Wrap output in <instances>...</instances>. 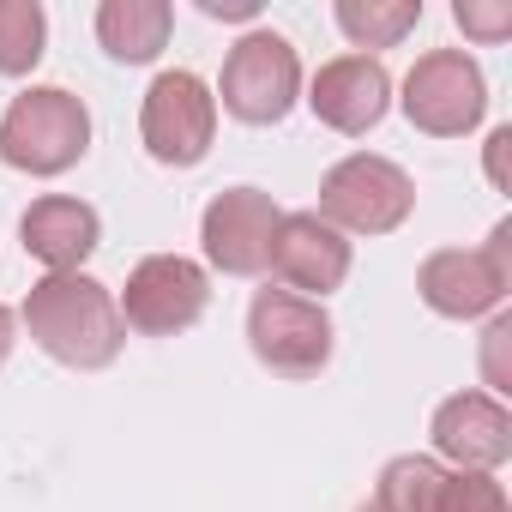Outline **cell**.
Masks as SVG:
<instances>
[{"label": "cell", "mask_w": 512, "mask_h": 512, "mask_svg": "<svg viewBox=\"0 0 512 512\" xmlns=\"http://www.w3.org/2000/svg\"><path fill=\"white\" fill-rule=\"evenodd\" d=\"M31 344L61 362V368H79V374H97L121 356L127 344V326H121V308H115V290L85 278V272H49L43 284H31L25 308H19Z\"/></svg>", "instance_id": "obj_1"}, {"label": "cell", "mask_w": 512, "mask_h": 512, "mask_svg": "<svg viewBox=\"0 0 512 512\" xmlns=\"http://www.w3.org/2000/svg\"><path fill=\"white\" fill-rule=\"evenodd\" d=\"M91 151V109L67 85H31L0 115V157L25 175H67Z\"/></svg>", "instance_id": "obj_2"}, {"label": "cell", "mask_w": 512, "mask_h": 512, "mask_svg": "<svg viewBox=\"0 0 512 512\" xmlns=\"http://www.w3.org/2000/svg\"><path fill=\"white\" fill-rule=\"evenodd\" d=\"M416 211V181L374 151H350L320 175V217L338 235H392Z\"/></svg>", "instance_id": "obj_3"}, {"label": "cell", "mask_w": 512, "mask_h": 512, "mask_svg": "<svg viewBox=\"0 0 512 512\" xmlns=\"http://www.w3.org/2000/svg\"><path fill=\"white\" fill-rule=\"evenodd\" d=\"M217 97L247 127H278L296 109V97H302V55H296V43L278 37V31H247L223 55Z\"/></svg>", "instance_id": "obj_4"}, {"label": "cell", "mask_w": 512, "mask_h": 512, "mask_svg": "<svg viewBox=\"0 0 512 512\" xmlns=\"http://www.w3.org/2000/svg\"><path fill=\"white\" fill-rule=\"evenodd\" d=\"M332 314L326 302L290 296V290H260L247 302V344L260 356V368L284 380H320L332 362Z\"/></svg>", "instance_id": "obj_5"}, {"label": "cell", "mask_w": 512, "mask_h": 512, "mask_svg": "<svg viewBox=\"0 0 512 512\" xmlns=\"http://www.w3.org/2000/svg\"><path fill=\"white\" fill-rule=\"evenodd\" d=\"M506 241H512V223H494L488 247H440V253H428L422 272H416L422 302H428L440 320H482V314H500V302H506V290H512Z\"/></svg>", "instance_id": "obj_6"}, {"label": "cell", "mask_w": 512, "mask_h": 512, "mask_svg": "<svg viewBox=\"0 0 512 512\" xmlns=\"http://www.w3.org/2000/svg\"><path fill=\"white\" fill-rule=\"evenodd\" d=\"M404 115L428 139H464L488 115V79L464 49H428L404 79Z\"/></svg>", "instance_id": "obj_7"}, {"label": "cell", "mask_w": 512, "mask_h": 512, "mask_svg": "<svg viewBox=\"0 0 512 512\" xmlns=\"http://www.w3.org/2000/svg\"><path fill=\"white\" fill-rule=\"evenodd\" d=\"M211 302V278L199 260L187 253H151L127 272V290H121V326H133L139 338H175L187 326H199Z\"/></svg>", "instance_id": "obj_8"}, {"label": "cell", "mask_w": 512, "mask_h": 512, "mask_svg": "<svg viewBox=\"0 0 512 512\" xmlns=\"http://www.w3.org/2000/svg\"><path fill=\"white\" fill-rule=\"evenodd\" d=\"M139 139L157 163L193 169L217 139V97L199 73H157L139 109Z\"/></svg>", "instance_id": "obj_9"}, {"label": "cell", "mask_w": 512, "mask_h": 512, "mask_svg": "<svg viewBox=\"0 0 512 512\" xmlns=\"http://www.w3.org/2000/svg\"><path fill=\"white\" fill-rule=\"evenodd\" d=\"M278 199L260 187H223L205 217H199V241L205 260L229 278H260L272 266V235H278Z\"/></svg>", "instance_id": "obj_10"}, {"label": "cell", "mask_w": 512, "mask_h": 512, "mask_svg": "<svg viewBox=\"0 0 512 512\" xmlns=\"http://www.w3.org/2000/svg\"><path fill=\"white\" fill-rule=\"evenodd\" d=\"M290 296L308 290V302H326L350 278V235H338L320 211H284L272 235V266H266Z\"/></svg>", "instance_id": "obj_11"}, {"label": "cell", "mask_w": 512, "mask_h": 512, "mask_svg": "<svg viewBox=\"0 0 512 512\" xmlns=\"http://www.w3.org/2000/svg\"><path fill=\"white\" fill-rule=\"evenodd\" d=\"M308 109L320 115V127H332L344 139H362L392 109V73L380 67V55H338L314 73Z\"/></svg>", "instance_id": "obj_12"}, {"label": "cell", "mask_w": 512, "mask_h": 512, "mask_svg": "<svg viewBox=\"0 0 512 512\" xmlns=\"http://www.w3.org/2000/svg\"><path fill=\"white\" fill-rule=\"evenodd\" d=\"M428 434H434V452L452 458L458 470H488L494 476L512 458V410L494 392H452V398H440Z\"/></svg>", "instance_id": "obj_13"}, {"label": "cell", "mask_w": 512, "mask_h": 512, "mask_svg": "<svg viewBox=\"0 0 512 512\" xmlns=\"http://www.w3.org/2000/svg\"><path fill=\"white\" fill-rule=\"evenodd\" d=\"M19 235H25V253H31V260H43L49 272H79L91 253H97V241H103V217L85 199L49 193V199H37L19 217Z\"/></svg>", "instance_id": "obj_14"}, {"label": "cell", "mask_w": 512, "mask_h": 512, "mask_svg": "<svg viewBox=\"0 0 512 512\" xmlns=\"http://www.w3.org/2000/svg\"><path fill=\"white\" fill-rule=\"evenodd\" d=\"M169 31H175L169 0H103L97 7V43L109 49V61L145 67L169 49Z\"/></svg>", "instance_id": "obj_15"}, {"label": "cell", "mask_w": 512, "mask_h": 512, "mask_svg": "<svg viewBox=\"0 0 512 512\" xmlns=\"http://www.w3.org/2000/svg\"><path fill=\"white\" fill-rule=\"evenodd\" d=\"M332 19L356 49H398L422 25V0H338Z\"/></svg>", "instance_id": "obj_16"}, {"label": "cell", "mask_w": 512, "mask_h": 512, "mask_svg": "<svg viewBox=\"0 0 512 512\" xmlns=\"http://www.w3.org/2000/svg\"><path fill=\"white\" fill-rule=\"evenodd\" d=\"M440 482H446V470H440L434 458L404 452V458H392V464L380 470L368 506H374V512H434V506H440Z\"/></svg>", "instance_id": "obj_17"}, {"label": "cell", "mask_w": 512, "mask_h": 512, "mask_svg": "<svg viewBox=\"0 0 512 512\" xmlns=\"http://www.w3.org/2000/svg\"><path fill=\"white\" fill-rule=\"evenodd\" d=\"M49 49V13L37 0H0V79H25Z\"/></svg>", "instance_id": "obj_18"}, {"label": "cell", "mask_w": 512, "mask_h": 512, "mask_svg": "<svg viewBox=\"0 0 512 512\" xmlns=\"http://www.w3.org/2000/svg\"><path fill=\"white\" fill-rule=\"evenodd\" d=\"M434 512H512V506H506V488L488 470H446Z\"/></svg>", "instance_id": "obj_19"}, {"label": "cell", "mask_w": 512, "mask_h": 512, "mask_svg": "<svg viewBox=\"0 0 512 512\" xmlns=\"http://www.w3.org/2000/svg\"><path fill=\"white\" fill-rule=\"evenodd\" d=\"M452 19H458V31H464V37H482V43L512 37V7H476V0H458Z\"/></svg>", "instance_id": "obj_20"}, {"label": "cell", "mask_w": 512, "mask_h": 512, "mask_svg": "<svg viewBox=\"0 0 512 512\" xmlns=\"http://www.w3.org/2000/svg\"><path fill=\"white\" fill-rule=\"evenodd\" d=\"M506 338H512V314H494L488 320V332H482V374H488V386H494V398L500 392H512V374H506Z\"/></svg>", "instance_id": "obj_21"}, {"label": "cell", "mask_w": 512, "mask_h": 512, "mask_svg": "<svg viewBox=\"0 0 512 512\" xmlns=\"http://www.w3.org/2000/svg\"><path fill=\"white\" fill-rule=\"evenodd\" d=\"M506 151H512V127H494V133H488V181H494L500 193L512 187V175H506Z\"/></svg>", "instance_id": "obj_22"}, {"label": "cell", "mask_w": 512, "mask_h": 512, "mask_svg": "<svg viewBox=\"0 0 512 512\" xmlns=\"http://www.w3.org/2000/svg\"><path fill=\"white\" fill-rule=\"evenodd\" d=\"M205 19H260V0H199Z\"/></svg>", "instance_id": "obj_23"}, {"label": "cell", "mask_w": 512, "mask_h": 512, "mask_svg": "<svg viewBox=\"0 0 512 512\" xmlns=\"http://www.w3.org/2000/svg\"><path fill=\"white\" fill-rule=\"evenodd\" d=\"M13 338H19V320H13L7 302H0V368H7V356H13Z\"/></svg>", "instance_id": "obj_24"}, {"label": "cell", "mask_w": 512, "mask_h": 512, "mask_svg": "<svg viewBox=\"0 0 512 512\" xmlns=\"http://www.w3.org/2000/svg\"><path fill=\"white\" fill-rule=\"evenodd\" d=\"M356 512H374V506H356Z\"/></svg>", "instance_id": "obj_25"}]
</instances>
